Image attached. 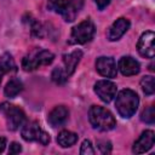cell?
<instances>
[{
	"instance_id": "obj_21",
	"label": "cell",
	"mask_w": 155,
	"mask_h": 155,
	"mask_svg": "<svg viewBox=\"0 0 155 155\" xmlns=\"http://www.w3.org/2000/svg\"><path fill=\"white\" fill-rule=\"evenodd\" d=\"M140 120L145 124H154V121H155V110H154L153 105H150V107H148L143 110V113L140 114Z\"/></svg>"
},
{
	"instance_id": "obj_17",
	"label": "cell",
	"mask_w": 155,
	"mask_h": 155,
	"mask_svg": "<svg viewBox=\"0 0 155 155\" xmlns=\"http://www.w3.org/2000/svg\"><path fill=\"white\" fill-rule=\"evenodd\" d=\"M22 88H23L22 82H21L19 80H17V79H12V80H10V81L6 84V86H5V88H4V92H5V96H6V97H8V98H15V97L22 91Z\"/></svg>"
},
{
	"instance_id": "obj_26",
	"label": "cell",
	"mask_w": 155,
	"mask_h": 155,
	"mask_svg": "<svg viewBox=\"0 0 155 155\" xmlns=\"http://www.w3.org/2000/svg\"><path fill=\"white\" fill-rule=\"evenodd\" d=\"M94 2H96V5L98 6L99 10H103L110 4V0H94Z\"/></svg>"
},
{
	"instance_id": "obj_1",
	"label": "cell",
	"mask_w": 155,
	"mask_h": 155,
	"mask_svg": "<svg viewBox=\"0 0 155 155\" xmlns=\"http://www.w3.org/2000/svg\"><path fill=\"white\" fill-rule=\"evenodd\" d=\"M138 104H139L138 94L128 88L120 91L115 101V107L117 109V113L124 119L132 117L137 111Z\"/></svg>"
},
{
	"instance_id": "obj_8",
	"label": "cell",
	"mask_w": 155,
	"mask_h": 155,
	"mask_svg": "<svg viewBox=\"0 0 155 155\" xmlns=\"http://www.w3.org/2000/svg\"><path fill=\"white\" fill-rule=\"evenodd\" d=\"M154 39H155V34L150 30H148L140 35L138 44H137V50L142 57H145V58L154 57V54H155Z\"/></svg>"
},
{
	"instance_id": "obj_23",
	"label": "cell",
	"mask_w": 155,
	"mask_h": 155,
	"mask_svg": "<svg viewBox=\"0 0 155 155\" xmlns=\"http://www.w3.org/2000/svg\"><path fill=\"white\" fill-rule=\"evenodd\" d=\"M80 154L81 155H93L94 154V150L92 148V144L88 139H85L81 144V148H80Z\"/></svg>"
},
{
	"instance_id": "obj_14",
	"label": "cell",
	"mask_w": 155,
	"mask_h": 155,
	"mask_svg": "<svg viewBox=\"0 0 155 155\" xmlns=\"http://www.w3.org/2000/svg\"><path fill=\"white\" fill-rule=\"evenodd\" d=\"M68 115H69V110L64 105H57L50 111L47 116V121L52 127H58L67 121Z\"/></svg>"
},
{
	"instance_id": "obj_10",
	"label": "cell",
	"mask_w": 155,
	"mask_h": 155,
	"mask_svg": "<svg viewBox=\"0 0 155 155\" xmlns=\"http://www.w3.org/2000/svg\"><path fill=\"white\" fill-rule=\"evenodd\" d=\"M154 143H155V134H154V132L151 130H147L134 142L132 151L134 154H143V153L150 150L153 148Z\"/></svg>"
},
{
	"instance_id": "obj_15",
	"label": "cell",
	"mask_w": 155,
	"mask_h": 155,
	"mask_svg": "<svg viewBox=\"0 0 155 155\" xmlns=\"http://www.w3.org/2000/svg\"><path fill=\"white\" fill-rule=\"evenodd\" d=\"M82 57V52L80 50H75L69 54H64L63 56V63H64V71L67 74V76H70L74 71L75 68L78 67L80 59Z\"/></svg>"
},
{
	"instance_id": "obj_2",
	"label": "cell",
	"mask_w": 155,
	"mask_h": 155,
	"mask_svg": "<svg viewBox=\"0 0 155 155\" xmlns=\"http://www.w3.org/2000/svg\"><path fill=\"white\" fill-rule=\"evenodd\" d=\"M88 120L93 128L98 131H110L115 127L116 121L113 114L99 105H92L88 110Z\"/></svg>"
},
{
	"instance_id": "obj_25",
	"label": "cell",
	"mask_w": 155,
	"mask_h": 155,
	"mask_svg": "<svg viewBox=\"0 0 155 155\" xmlns=\"http://www.w3.org/2000/svg\"><path fill=\"white\" fill-rule=\"evenodd\" d=\"M21 151H22L21 144H18V143H16V142H13V143L10 144V149H8V153H10V154H19Z\"/></svg>"
},
{
	"instance_id": "obj_4",
	"label": "cell",
	"mask_w": 155,
	"mask_h": 155,
	"mask_svg": "<svg viewBox=\"0 0 155 155\" xmlns=\"http://www.w3.org/2000/svg\"><path fill=\"white\" fill-rule=\"evenodd\" d=\"M53 53L47 50H40L34 54L25 56L22 61V68L25 71H31L41 65H48L53 62Z\"/></svg>"
},
{
	"instance_id": "obj_20",
	"label": "cell",
	"mask_w": 155,
	"mask_h": 155,
	"mask_svg": "<svg viewBox=\"0 0 155 155\" xmlns=\"http://www.w3.org/2000/svg\"><path fill=\"white\" fill-rule=\"evenodd\" d=\"M0 64L4 67V69H5L6 71H11V70L15 71V70H16L15 61H13L12 56L8 54V53H5V54L1 56V58H0Z\"/></svg>"
},
{
	"instance_id": "obj_5",
	"label": "cell",
	"mask_w": 155,
	"mask_h": 155,
	"mask_svg": "<svg viewBox=\"0 0 155 155\" xmlns=\"http://www.w3.org/2000/svg\"><path fill=\"white\" fill-rule=\"evenodd\" d=\"M22 138L27 142H38L42 145H47L50 143V136L46 133L36 121H31L25 124L22 127Z\"/></svg>"
},
{
	"instance_id": "obj_16",
	"label": "cell",
	"mask_w": 155,
	"mask_h": 155,
	"mask_svg": "<svg viewBox=\"0 0 155 155\" xmlns=\"http://www.w3.org/2000/svg\"><path fill=\"white\" fill-rule=\"evenodd\" d=\"M78 142V134L67 130H63L57 136V143L62 148H69Z\"/></svg>"
},
{
	"instance_id": "obj_3",
	"label": "cell",
	"mask_w": 155,
	"mask_h": 155,
	"mask_svg": "<svg viewBox=\"0 0 155 155\" xmlns=\"http://www.w3.org/2000/svg\"><path fill=\"white\" fill-rule=\"evenodd\" d=\"M0 110L5 114L6 117V124H7V128L11 131H16L18 130L21 126L24 125L25 122V114L23 113V110L13 104L10 103H2L0 105Z\"/></svg>"
},
{
	"instance_id": "obj_11",
	"label": "cell",
	"mask_w": 155,
	"mask_h": 155,
	"mask_svg": "<svg viewBox=\"0 0 155 155\" xmlns=\"http://www.w3.org/2000/svg\"><path fill=\"white\" fill-rule=\"evenodd\" d=\"M97 71L105 78L116 76V63L111 57H98L96 61Z\"/></svg>"
},
{
	"instance_id": "obj_7",
	"label": "cell",
	"mask_w": 155,
	"mask_h": 155,
	"mask_svg": "<svg viewBox=\"0 0 155 155\" xmlns=\"http://www.w3.org/2000/svg\"><path fill=\"white\" fill-rule=\"evenodd\" d=\"M82 7V0H58L54 4V8L62 15L65 22H73Z\"/></svg>"
},
{
	"instance_id": "obj_19",
	"label": "cell",
	"mask_w": 155,
	"mask_h": 155,
	"mask_svg": "<svg viewBox=\"0 0 155 155\" xmlns=\"http://www.w3.org/2000/svg\"><path fill=\"white\" fill-rule=\"evenodd\" d=\"M51 78H52V81H53L54 84H57V85H62V84L65 82V80H67L68 76H67L64 69L57 67V68H54V69L52 70Z\"/></svg>"
},
{
	"instance_id": "obj_24",
	"label": "cell",
	"mask_w": 155,
	"mask_h": 155,
	"mask_svg": "<svg viewBox=\"0 0 155 155\" xmlns=\"http://www.w3.org/2000/svg\"><path fill=\"white\" fill-rule=\"evenodd\" d=\"M31 33H33L34 35L41 38V36H42V27H41V24L38 23V22H34L33 25H31Z\"/></svg>"
},
{
	"instance_id": "obj_6",
	"label": "cell",
	"mask_w": 155,
	"mask_h": 155,
	"mask_svg": "<svg viewBox=\"0 0 155 155\" xmlns=\"http://www.w3.org/2000/svg\"><path fill=\"white\" fill-rule=\"evenodd\" d=\"M94 35V24L91 19H85L71 29L70 42L71 44H86Z\"/></svg>"
},
{
	"instance_id": "obj_22",
	"label": "cell",
	"mask_w": 155,
	"mask_h": 155,
	"mask_svg": "<svg viewBox=\"0 0 155 155\" xmlns=\"http://www.w3.org/2000/svg\"><path fill=\"white\" fill-rule=\"evenodd\" d=\"M97 145H98V149L102 154H110L111 153V143L109 140H104V139H99L97 140Z\"/></svg>"
},
{
	"instance_id": "obj_18",
	"label": "cell",
	"mask_w": 155,
	"mask_h": 155,
	"mask_svg": "<svg viewBox=\"0 0 155 155\" xmlns=\"http://www.w3.org/2000/svg\"><path fill=\"white\" fill-rule=\"evenodd\" d=\"M140 87L143 90V92L148 96H151L154 94L155 92V81H154V78L151 75H147V76H143L142 80H140Z\"/></svg>"
},
{
	"instance_id": "obj_9",
	"label": "cell",
	"mask_w": 155,
	"mask_h": 155,
	"mask_svg": "<svg viewBox=\"0 0 155 155\" xmlns=\"http://www.w3.org/2000/svg\"><path fill=\"white\" fill-rule=\"evenodd\" d=\"M94 92L101 101L109 103L116 96V85L109 80H99L94 84Z\"/></svg>"
},
{
	"instance_id": "obj_27",
	"label": "cell",
	"mask_w": 155,
	"mask_h": 155,
	"mask_svg": "<svg viewBox=\"0 0 155 155\" xmlns=\"http://www.w3.org/2000/svg\"><path fill=\"white\" fill-rule=\"evenodd\" d=\"M6 148V138L0 137V153H2Z\"/></svg>"
},
{
	"instance_id": "obj_13",
	"label": "cell",
	"mask_w": 155,
	"mask_h": 155,
	"mask_svg": "<svg viewBox=\"0 0 155 155\" xmlns=\"http://www.w3.org/2000/svg\"><path fill=\"white\" fill-rule=\"evenodd\" d=\"M117 67H119L120 71L122 73V75H126V76L136 75L140 70V65H139L138 61H136L134 58H132L130 56L121 57L117 63Z\"/></svg>"
},
{
	"instance_id": "obj_28",
	"label": "cell",
	"mask_w": 155,
	"mask_h": 155,
	"mask_svg": "<svg viewBox=\"0 0 155 155\" xmlns=\"http://www.w3.org/2000/svg\"><path fill=\"white\" fill-rule=\"evenodd\" d=\"M6 73V70L4 69V67L0 64V82H1V80H2V76H4V74Z\"/></svg>"
},
{
	"instance_id": "obj_29",
	"label": "cell",
	"mask_w": 155,
	"mask_h": 155,
	"mask_svg": "<svg viewBox=\"0 0 155 155\" xmlns=\"http://www.w3.org/2000/svg\"><path fill=\"white\" fill-rule=\"evenodd\" d=\"M51 1H57V0H51Z\"/></svg>"
},
{
	"instance_id": "obj_12",
	"label": "cell",
	"mask_w": 155,
	"mask_h": 155,
	"mask_svg": "<svg viewBox=\"0 0 155 155\" xmlns=\"http://www.w3.org/2000/svg\"><path fill=\"white\" fill-rule=\"evenodd\" d=\"M130 28V21L127 18H124V17H120L117 18L111 27L109 28L108 30V39L110 41H116L119 40Z\"/></svg>"
}]
</instances>
